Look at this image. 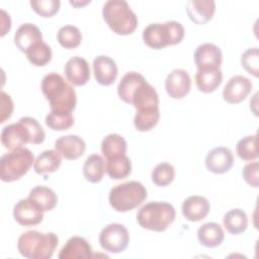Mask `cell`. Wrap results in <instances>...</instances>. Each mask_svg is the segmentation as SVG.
Wrapping results in <instances>:
<instances>
[{
  "instance_id": "39",
  "label": "cell",
  "mask_w": 259,
  "mask_h": 259,
  "mask_svg": "<svg viewBox=\"0 0 259 259\" xmlns=\"http://www.w3.org/2000/svg\"><path fill=\"white\" fill-rule=\"evenodd\" d=\"M21 119L27 124V126L30 131L31 144H33V145L41 144L45 141L46 134H45V131H44L42 126L40 125V123L35 118H33L31 116H24V117H21Z\"/></svg>"
},
{
  "instance_id": "5",
  "label": "cell",
  "mask_w": 259,
  "mask_h": 259,
  "mask_svg": "<svg viewBox=\"0 0 259 259\" xmlns=\"http://www.w3.org/2000/svg\"><path fill=\"white\" fill-rule=\"evenodd\" d=\"M183 25L175 20L164 23H150L143 30L144 42L152 49H162L167 46L177 45L184 37Z\"/></svg>"
},
{
  "instance_id": "33",
  "label": "cell",
  "mask_w": 259,
  "mask_h": 259,
  "mask_svg": "<svg viewBox=\"0 0 259 259\" xmlns=\"http://www.w3.org/2000/svg\"><path fill=\"white\" fill-rule=\"evenodd\" d=\"M236 153L244 161H252L257 159V135L247 136L241 139L237 143Z\"/></svg>"
},
{
  "instance_id": "41",
  "label": "cell",
  "mask_w": 259,
  "mask_h": 259,
  "mask_svg": "<svg viewBox=\"0 0 259 259\" xmlns=\"http://www.w3.org/2000/svg\"><path fill=\"white\" fill-rule=\"evenodd\" d=\"M1 119L0 122H4L6 119L10 118L12 112H13V101L7 93L4 91H1Z\"/></svg>"
},
{
  "instance_id": "13",
  "label": "cell",
  "mask_w": 259,
  "mask_h": 259,
  "mask_svg": "<svg viewBox=\"0 0 259 259\" xmlns=\"http://www.w3.org/2000/svg\"><path fill=\"white\" fill-rule=\"evenodd\" d=\"M191 88V79L187 71L183 69L172 70L165 80L167 94L174 99L185 97Z\"/></svg>"
},
{
  "instance_id": "8",
  "label": "cell",
  "mask_w": 259,
  "mask_h": 259,
  "mask_svg": "<svg viewBox=\"0 0 259 259\" xmlns=\"http://www.w3.org/2000/svg\"><path fill=\"white\" fill-rule=\"evenodd\" d=\"M98 241L101 248L106 252L121 253L128 245L130 234L123 225L113 223L101 230Z\"/></svg>"
},
{
  "instance_id": "24",
  "label": "cell",
  "mask_w": 259,
  "mask_h": 259,
  "mask_svg": "<svg viewBox=\"0 0 259 259\" xmlns=\"http://www.w3.org/2000/svg\"><path fill=\"white\" fill-rule=\"evenodd\" d=\"M223 81V72L219 69L197 70L195 84L197 89L203 93H210L217 90Z\"/></svg>"
},
{
  "instance_id": "37",
  "label": "cell",
  "mask_w": 259,
  "mask_h": 259,
  "mask_svg": "<svg viewBox=\"0 0 259 259\" xmlns=\"http://www.w3.org/2000/svg\"><path fill=\"white\" fill-rule=\"evenodd\" d=\"M242 67L254 77L259 76V51L258 48L247 49L241 56Z\"/></svg>"
},
{
  "instance_id": "4",
  "label": "cell",
  "mask_w": 259,
  "mask_h": 259,
  "mask_svg": "<svg viewBox=\"0 0 259 259\" xmlns=\"http://www.w3.org/2000/svg\"><path fill=\"white\" fill-rule=\"evenodd\" d=\"M175 208L166 201H150L143 205L137 213V222L143 229L163 232L174 222Z\"/></svg>"
},
{
  "instance_id": "7",
  "label": "cell",
  "mask_w": 259,
  "mask_h": 259,
  "mask_svg": "<svg viewBox=\"0 0 259 259\" xmlns=\"http://www.w3.org/2000/svg\"><path fill=\"white\" fill-rule=\"evenodd\" d=\"M33 163V154L27 148L10 150L0 159V178L4 182L18 180L28 172Z\"/></svg>"
},
{
  "instance_id": "27",
  "label": "cell",
  "mask_w": 259,
  "mask_h": 259,
  "mask_svg": "<svg viewBox=\"0 0 259 259\" xmlns=\"http://www.w3.org/2000/svg\"><path fill=\"white\" fill-rule=\"evenodd\" d=\"M105 173V162L98 154H91L87 157L83 165V175L91 183H98Z\"/></svg>"
},
{
  "instance_id": "29",
  "label": "cell",
  "mask_w": 259,
  "mask_h": 259,
  "mask_svg": "<svg viewBox=\"0 0 259 259\" xmlns=\"http://www.w3.org/2000/svg\"><path fill=\"white\" fill-rule=\"evenodd\" d=\"M225 229L233 235H239L248 227V217L241 208H233L227 211L223 219Z\"/></svg>"
},
{
  "instance_id": "11",
  "label": "cell",
  "mask_w": 259,
  "mask_h": 259,
  "mask_svg": "<svg viewBox=\"0 0 259 259\" xmlns=\"http://www.w3.org/2000/svg\"><path fill=\"white\" fill-rule=\"evenodd\" d=\"M193 59L197 70H211L220 68L223 61V55L218 46L205 42L199 45L195 49Z\"/></svg>"
},
{
  "instance_id": "3",
  "label": "cell",
  "mask_w": 259,
  "mask_h": 259,
  "mask_svg": "<svg viewBox=\"0 0 259 259\" xmlns=\"http://www.w3.org/2000/svg\"><path fill=\"white\" fill-rule=\"evenodd\" d=\"M102 16L110 29L119 35L133 33L138 26V16L124 0H108L102 8Z\"/></svg>"
},
{
  "instance_id": "17",
  "label": "cell",
  "mask_w": 259,
  "mask_h": 259,
  "mask_svg": "<svg viewBox=\"0 0 259 259\" xmlns=\"http://www.w3.org/2000/svg\"><path fill=\"white\" fill-rule=\"evenodd\" d=\"M55 150H57L61 156L67 160H76L84 154L86 144L79 136L68 135L56 140Z\"/></svg>"
},
{
  "instance_id": "32",
  "label": "cell",
  "mask_w": 259,
  "mask_h": 259,
  "mask_svg": "<svg viewBox=\"0 0 259 259\" xmlns=\"http://www.w3.org/2000/svg\"><path fill=\"white\" fill-rule=\"evenodd\" d=\"M27 60L36 67L46 66L52 59V49L45 41L32 46L26 53Z\"/></svg>"
},
{
  "instance_id": "36",
  "label": "cell",
  "mask_w": 259,
  "mask_h": 259,
  "mask_svg": "<svg viewBox=\"0 0 259 259\" xmlns=\"http://www.w3.org/2000/svg\"><path fill=\"white\" fill-rule=\"evenodd\" d=\"M160 118V110L138 112L134 116V125L139 132L151 131L158 123Z\"/></svg>"
},
{
  "instance_id": "28",
  "label": "cell",
  "mask_w": 259,
  "mask_h": 259,
  "mask_svg": "<svg viewBox=\"0 0 259 259\" xmlns=\"http://www.w3.org/2000/svg\"><path fill=\"white\" fill-rule=\"evenodd\" d=\"M28 198L36 203L44 212L52 210L58 203V197L55 191L44 185L33 187L29 191Z\"/></svg>"
},
{
  "instance_id": "12",
  "label": "cell",
  "mask_w": 259,
  "mask_h": 259,
  "mask_svg": "<svg viewBox=\"0 0 259 259\" xmlns=\"http://www.w3.org/2000/svg\"><path fill=\"white\" fill-rule=\"evenodd\" d=\"M252 82L245 76L235 75L225 85L223 98L230 104H237L246 99L252 90Z\"/></svg>"
},
{
  "instance_id": "2",
  "label": "cell",
  "mask_w": 259,
  "mask_h": 259,
  "mask_svg": "<svg viewBox=\"0 0 259 259\" xmlns=\"http://www.w3.org/2000/svg\"><path fill=\"white\" fill-rule=\"evenodd\" d=\"M58 244L59 238L55 233L30 230L19 236L17 249L21 256L28 259H50Z\"/></svg>"
},
{
  "instance_id": "26",
  "label": "cell",
  "mask_w": 259,
  "mask_h": 259,
  "mask_svg": "<svg viewBox=\"0 0 259 259\" xmlns=\"http://www.w3.org/2000/svg\"><path fill=\"white\" fill-rule=\"evenodd\" d=\"M100 148L105 160H107L125 155L127 144L122 136L118 134H109L102 140Z\"/></svg>"
},
{
  "instance_id": "31",
  "label": "cell",
  "mask_w": 259,
  "mask_h": 259,
  "mask_svg": "<svg viewBox=\"0 0 259 259\" xmlns=\"http://www.w3.org/2000/svg\"><path fill=\"white\" fill-rule=\"evenodd\" d=\"M57 39L63 48L68 50L75 49L81 44L82 33L77 26L67 24L59 28L57 32Z\"/></svg>"
},
{
  "instance_id": "15",
  "label": "cell",
  "mask_w": 259,
  "mask_h": 259,
  "mask_svg": "<svg viewBox=\"0 0 259 259\" xmlns=\"http://www.w3.org/2000/svg\"><path fill=\"white\" fill-rule=\"evenodd\" d=\"M64 72L69 83L75 86H83L90 80V67L88 62L75 56L69 59L64 67Z\"/></svg>"
},
{
  "instance_id": "42",
  "label": "cell",
  "mask_w": 259,
  "mask_h": 259,
  "mask_svg": "<svg viewBox=\"0 0 259 259\" xmlns=\"http://www.w3.org/2000/svg\"><path fill=\"white\" fill-rule=\"evenodd\" d=\"M1 13H2V17H1V21H2V32H1V35L3 36L7 31H9L10 27H11V20H10V16L9 14H7L5 12V10H1Z\"/></svg>"
},
{
  "instance_id": "1",
  "label": "cell",
  "mask_w": 259,
  "mask_h": 259,
  "mask_svg": "<svg viewBox=\"0 0 259 259\" xmlns=\"http://www.w3.org/2000/svg\"><path fill=\"white\" fill-rule=\"evenodd\" d=\"M40 89L50 103L51 110L72 113L75 109L77 103L75 89L60 74L55 72L47 74L41 80Z\"/></svg>"
},
{
  "instance_id": "22",
  "label": "cell",
  "mask_w": 259,
  "mask_h": 259,
  "mask_svg": "<svg viewBox=\"0 0 259 259\" xmlns=\"http://www.w3.org/2000/svg\"><path fill=\"white\" fill-rule=\"evenodd\" d=\"M197 239L202 246L214 248L223 243L225 233L221 225L217 223H205L197 230Z\"/></svg>"
},
{
  "instance_id": "30",
  "label": "cell",
  "mask_w": 259,
  "mask_h": 259,
  "mask_svg": "<svg viewBox=\"0 0 259 259\" xmlns=\"http://www.w3.org/2000/svg\"><path fill=\"white\" fill-rule=\"evenodd\" d=\"M105 172L114 180L126 178L132 172L131 159L126 155H123L105 160Z\"/></svg>"
},
{
  "instance_id": "18",
  "label": "cell",
  "mask_w": 259,
  "mask_h": 259,
  "mask_svg": "<svg viewBox=\"0 0 259 259\" xmlns=\"http://www.w3.org/2000/svg\"><path fill=\"white\" fill-rule=\"evenodd\" d=\"M210 205L208 200L201 195H191L184 199L182 203V214L189 222H199L204 219Z\"/></svg>"
},
{
  "instance_id": "19",
  "label": "cell",
  "mask_w": 259,
  "mask_h": 259,
  "mask_svg": "<svg viewBox=\"0 0 259 259\" xmlns=\"http://www.w3.org/2000/svg\"><path fill=\"white\" fill-rule=\"evenodd\" d=\"M42 41V34L40 29L33 23H23L21 24L15 34L14 44L22 52L26 53L32 46L37 42Z\"/></svg>"
},
{
  "instance_id": "34",
  "label": "cell",
  "mask_w": 259,
  "mask_h": 259,
  "mask_svg": "<svg viewBox=\"0 0 259 259\" xmlns=\"http://www.w3.org/2000/svg\"><path fill=\"white\" fill-rule=\"evenodd\" d=\"M152 181L157 186H167L175 178V169L174 167L167 162H162L155 166L151 175Z\"/></svg>"
},
{
  "instance_id": "21",
  "label": "cell",
  "mask_w": 259,
  "mask_h": 259,
  "mask_svg": "<svg viewBox=\"0 0 259 259\" xmlns=\"http://www.w3.org/2000/svg\"><path fill=\"white\" fill-rule=\"evenodd\" d=\"M60 259H79L92 257V248L83 237L70 238L58 255Z\"/></svg>"
},
{
  "instance_id": "25",
  "label": "cell",
  "mask_w": 259,
  "mask_h": 259,
  "mask_svg": "<svg viewBox=\"0 0 259 259\" xmlns=\"http://www.w3.org/2000/svg\"><path fill=\"white\" fill-rule=\"evenodd\" d=\"M145 81L146 79L142 74L134 71L127 72L125 75H123L117 87V94L119 98L123 102L131 104L136 90Z\"/></svg>"
},
{
  "instance_id": "20",
  "label": "cell",
  "mask_w": 259,
  "mask_h": 259,
  "mask_svg": "<svg viewBox=\"0 0 259 259\" xmlns=\"http://www.w3.org/2000/svg\"><path fill=\"white\" fill-rule=\"evenodd\" d=\"M215 11V2L212 0H190L186 5V12L191 21L204 24L209 21Z\"/></svg>"
},
{
  "instance_id": "16",
  "label": "cell",
  "mask_w": 259,
  "mask_h": 259,
  "mask_svg": "<svg viewBox=\"0 0 259 259\" xmlns=\"http://www.w3.org/2000/svg\"><path fill=\"white\" fill-rule=\"evenodd\" d=\"M93 73L96 81L103 86L111 85L118 74L115 61L108 56L100 55L93 60Z\"/></svg>"
},
{
  "instance_id": "6",
  "label": "cell",
  "mask_w": 259,
  "mask_h": 259,
  "mask_svg": "<svg viewBox=\"0 0 259 259\" xmlns=\"http://www.w3.org/2000/svg\"><path fill=\"white\" fill-rule=\"evenodd\" d=\"M147 198V189L139 181H128L113 186L108 194L111 207L119 212L130 211L141 205Z\"/></svg>"
},
{
  "instance_id": "40",
  "label": "cell",
  "mask_w": 259,
  "mask_h": 259,
  "mask_svg": "<svg viewBox=\"0 0 259 259\" xmlns=\"http://www.w3.org/2000/svg\"><path fill=\"white\" fill-rule=\"evenodd\" d=\"M258 162H250L243 168L242 175L244 180L253 187H258Z\"/></svg>"
},
{
  "instance_id": "23",
  "label": "cell",
  "mask_w": 259,
  "mask_h": 259,
  "mask_svg": "<svg viewBox=\"0 0 259 259\" xmlns=\"http://www.w3.org/2000/svg\"><path fill=\"white\" fill-rule=\"evenodd\" d=\"M62 163V156L57 150H46L41 152L33 163V169L37 174L47 175L59 169Z\"/></svg>"
},
{
  "instance_id": "35",
  "label": "cell",
  "mask_w": 259,
  "mask_h": 259,
  "mask_svg": "<svg viewBox=\"0 0 259 259\" xmlns=\"http://www.w3.org/2000/svg\"><path fill=\"white\" fill-rule=\"evenodd\" d=\"M46 124L54 131H66L74 124L72 113H62L51 110L46 116Z\"/></svg>"
},
{
  "instance_id": "43",
  "label": "cell",
  "mask_w": 259,
  "mask_h": 259,
  "mask_svg": "<svg viewBox=\"0 0 259 259\" xmlns=\"http://www.w3.org/2000/svg\"><path fill=\"white\" fill-rule=\"evenodd\" d=\"M87 3H90V1H84V2H76V1H70V4H72L73 6H76V7H78L79 5H85V4H87Z\"/></svg>"
},
{
  "instance_id": "38",
  "label": "cell",
  "mask_w": 259,
  "mask_h": 259,
  "mask_svg": "<svg viewBox=\"0 0 259 259\" xmlns=\"http://www.w3.org/2000/svg\"><path fill=\"white\" fill-rule=\"evenodd\" d=\"M31 8L42 17H52L59 9L61 2L59 0H35L30 1Z\"/></svg>"
},
{
  "instance_id": "10",
  "label": "cell",
  "mask_w": 259,
  "mask_h": 259,
  "mask_svg": "<svg viewBox=\"0 0 259 259\" xmlns=\"http://www.w3.org/2000/svg\"><path fill=\"white\" fill-rule=\"evenodd\" d=\"M13 217L15 222L21 226H35L42 221L44 211L36 203L27 197L16 202L13 207Z\"/></svg>"
},
{
  "instance_id": "14",
  "label": "cell",
  "mask_w": 259,
  "mask_h": 259,
  "mask_svg": "<svg viewBox=\"0 0 259 259\" xmlns=\"http://www.w3.org/2000/svg\"><path fill=\"white\" fill-rule=\"evenodd\" d=\"M234 163L232 151L226 147H217L210 150L205 157L206 169L214 174L228 172Z\"/></svg>"
},
{
  "instance_id": "9",
  "label": "cell",
  "mask_w": 259,
  "mask_h": 259,
  "mask_svg": "<svg viewBox=\"0 0 259 259\" xmlns=\"http://www.w3.org/2000/svg\"><path fill=\"white\" fill-rule=\"evenodd\" d=\"M1 143L8 150L23 147L28 143L31 144V134L27 124L20 118L18 122L4 126L1 132Z\"/></svg>"
}]
</instances>
